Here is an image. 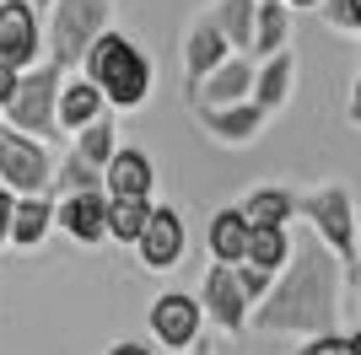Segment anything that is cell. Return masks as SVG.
Segmentation results:
<instances>
[{
	"instance_id": "1",
	"label": "cell",
	"mask_w": 361,
	"mask_h": 355,
	"mask_svg": "<svg viewBox=\"0 0 361 355\" xmlns=\"http://www.w3.org/2000/svg\"><path fill=\"white\" fill-rule=\"evenodd\" d=\"M340 285H345L340 259L318 237H307L302 248H291L286 269L275 275L264 301H254L248 328H259V334H291V340L329 334L340 323Z\"/></svg>"
},
{
	"instance_id": "2",
	"label": "cell",
	"mask_w": 361,
	"mask_h": 355,
	"mask_svg": "<svg viewBox=\"0 0 361 355\" xmlns=\"http://www.w3.org/2000/svg\"><path fill=\"white\" fill-rule=\"evenodd\" d=\"M81 75L103 92L108 113H135V108H146L151 103V81H157L146 49H140L135 38H124L119 27H108L103 38L81 54Z\"/></svg>"
},
{
	"instance_id": "3",
	"label": "cell",
	"mask_w": 361,
	"mask_h": 355,
	"mask_svg": "<svg viewBox=\"0 0 361 355\" xmlns=\"http://www.w3.org/2000/svg\"><path fill=\"white\" fill-rule=\"evenodd\" d=\"M297 216L313 226V237L340 259L345 280L361 285V269H356L361 264V253H356V199H350L345 183H324V189H313V194H297Z\"/></svg>"
},
{
	"instance_id": "4",
	"label": "cell",
	"mask_w": 361,
	"mask_h": 355,
	"mask_svg": "<svg viewBox=\"0 0 361 355\" xmlns=\"http://www.w3.org/2000/svg\"><path fill=\"white\" fill-rule=\"evenodd\" d=\"M108 27H114V0H49V38H44L49 65L81 70V54Z\"/></svg>"
},
{
	"instance_id": "5",
	"label": "cell",
	"mask_w": 361,
	"mask_h": 355,
	"mask_svg": "<svg viewBox=\"0 0 361 355\" xmlns=\"http://www.w3.org/2000/svg\"><path fill=\"white\" fill-rule=\"evenodd\" d=\"M60 81L65 70L60 65H49V59H38L32 70L16 75V92L11 103H6V124L22 135H38V140H54V103H60Z\"/></svg>"
},
{
	"instance_id": "6",
	"label": "cell",
	"mask_w": 361,
	"mask_h": 355,
	"mask_svg": "<svg viewBox=\"0 0 361 355\" xmlns=\"http://www.w3.org/2000/svg\"><path fill=\"white\" fill-rule=\"evenodd\" d=\"M49 173H54L49 140L0 124V189H11V194H49Z\"/></svg>"
},
{
	"instance_id": "7",
	"label": "cell",
	"mask_w": 361,
	"mask_h": 355,
	"mask_svg": "<svg viewBox=\"0 0 361 355\" xmlns=\"http://www.w3.org/2000/svg\"><path fill=\"white\" fill-rule=\"evenodd\" d=\"M146 323H151V344H157V350L183 355V350H195L200 334H205V312H200V296H189V291H162L157 301H151Z\"/></svg>"
},
{
	"instance_id": "8",
	"label": "cell",
	"mask_w": 361,
	"mask_h": 355,
	"mask_svg": "<svg viewBox=\"0 0 361 355\" xmlns=\"http://www.w3.org/2000/svg\"><path fill=\"white\" fill-rule=\"evenodd\" d=\"M195 124L205 130V140H211V146L243 151V146H254L259 135H264L270 113H264L254 97H243V103H195Z\"/></svg>"
},
{
	"instance_id": "9",
	"label": "cell",
	"mask_w": 361,
	"mask_h": 355,
	"mask_svg": "<svg viewBox=\"0 0 361 355\" xmlns=\"http://www.w3.org/2000/svg\"><path fill=\"white\" fill-rule=\"evenodd\" d=\"M44 59V16L32 0H0V65L32 70Z\"/></svg>"
},
{
	"instance_id": "10",
	"label": "cell",
	"mask_w": 361,
	"mask_h": 355,
	"mask_svg": "<svg viewBox=\"0 0 361 355\" xmlns=\"http://www.w3.org/2000/svg\"><path fill=\"white\" fill-rule=\"evenodd\" d=\"M200 312H205V323H216L221 334H232V340L248 328V312L254 307H248V296H243L232 264H211L205 269V280H200Z\"/></svg>"
},
{
	"instance_id": "11",
	"label": "cell",
	"mask_w": 361,
	"mask_h": 355,
	"mask_svg": "<svg viewBox=\"0 0 361 355\" xmlns=\"http://www.w3.org/2000/svg\"><path fill=\"white\" fill-rule=\"evenodd\" d=\"M135 253H140V264H146L151 275L178 269L183 253H189V226H183L178 210L173 205H151V221H146V232L135 237Z\"/></svg>"
},
{
	"instance_id": "12",
	"label": "cell",
	"mask_w": 361,
	"mask_h": 355,
	"mask_svg": "<svg viewBox=\"0 0 361 355\" xmlns=\"http://www.w3.org/2000/svg\"><path fill=\"white\" fill-rule=\"evenodd\" d=\"M54 226L71 237L75 248H97V242H108V194L87 189V194H65V199H54Z\"/></svg>"
},
{
	"instance_id": "13",
	"label": "cell",
	"mask_w": 361,
	"mask_h": 355,
	"mask_svg": "<svg viewBox=\"0 0 361 355\" xmlns=\"http://www.w3.org/2000/svg\"><path fill=\"white\" fill-rule=\"evenodd\" d=\"M157 189V167L140 146H119L103 167V194L108 199H151Z\"/></svg>"
},
{
	"instance_id": "14",
	"label": "cell",
	"mask_w": 361,
	"mask_h": 355,
	"mask_svg": "<svg viewBox=\"0 0 361 355\" xmlns=\"http://www.w3.org/2000/svg\"><path fill=\"white\" fill-rule=\"evenodd\" d=\"M226 54H232V44L221 38V27H216V22H211V11H205V16L195 22V27L183 32V87L195 92V87H200V81H205V75L216 70V65H221Z\"/></svg>"
},
{
	"instance_id": "15",
	"label": "cell",
	"mask_w": 361,
	"mask_h": 355,
	"mask_svg": "<svg viewBox=\"0 0 361 355\" xmlns=\"http://www.w3.org/2000/svg\"><path fill=\"white\" fill-rule=\"evenodd\" d=\"M108 103H103V92L92 87L81 70H65L60 81V103H54V130L60 135H75L81 124H92V118H103Z\"/></svg>"
},
{
	"instance_id": "16",
	"label": "cell",
	"mask_w": 361,
	"mask_h": 355,
	"mask_svg": "<svg viewBox=\"0 0 361 355\" xmlns=\"http://www.w3.org/2000/svg\"><path fill=\"white\" fill-rule=\"evenodd\" d=\"M243 97H254V54H226L189 92V103H243Z\"/></svg>"
},
{
	"instance_id": "17",
	"label": "cell",
	"mask_w": 361,
	"mask_h": 355,
	"mask_svg": "<svg viewBox=\"0 0 361 355\" xmlns=\"http://www.w3.org/2000/svg\"><path fill=\"white\" fill-rule=\"evenodd\" d=\"M291 92H297V59L281 49V54H264L254 59V103L264 113H281L291 103Z\"/></svg>"
},
{
	"instance_id": "18",
	"label": "cell",
	"mask_w": 361,
	"mask_h": 355,
	"mask_svg": "<svg viewBox=\"0 0 361 355\" xmlns=\"http://www.w3.org/2000/svg\"><path fill=\"white\" fill-rule=\"evenodd\" d=\"M205 248H211V264H243L248 253V216L238 205H221L205 226Z\"/></svg>"
},
{
	"instance_id": "19",
	"label": "cell",
	"mask_w": 361,
	"mask_h": 355,
	"mask_svg": "<svg viewBox=\"0 0 361 355\" xmlns=\"http://www.w3.org/2000/svg\"><path fill=\"white\" fill-rule=\"evenodd\" d=\"M49 232H54V194H16L11 248H38Z\"/></svg>"
},
{
	"instance_id": "20",
	"label": "cell",
	"mask_w": 361,
	"mask_h": 355,
	"mask_svg": "<svg viewBox=\"0 0 361 355\" xmlns=\"http://www.w3.org/2000/svg\"><path fill=\"white\" fill-rule=\"evenodd\" d=\"M238 210L248 216V226H291L297 221V194L286 183H259Z\"/></svg>"
},
{
	"instance_id": "21",
	"label": "cell",
	"mask_w": 361,
	"mask_h": 355,
	"mask_svg": "<svg viewBox=\"0 0 361 355\" xmlns=\"http://www.w3.org/2000/svg\"><path fill=\"white\" fill-rule=\"evenodd\" d=\"M291 38V6L286 0H259L254 11V44H248V54L264 59V54H281Z\"/></svg>"
},
{
	"instance_id": "22",
	"label": "cell",
	"mask_w": 361,
	"mask_h": 355,
	"mask_svg": "<svg viewBox=\"0 0 361 355\" xmlns=\"http://www.w3.org/2000/svg\"><path fill=\"white\" fill-rule=\"evenodd\" d=\"M119 146H124V140H119V124H114V113L92 118V124H81V130L71 135V151L81 156V162H92L97 173L108 167V156H114Z\"/></svg>"
},
{
	"instance_id": "23",
	"label": "cell",
	"mask_w": 361,
	"mask_h": 355,
	"mask_svg": "<svg viewBox=\"0 0 361 355\" xmlns=\"http://www.w3.org/2000/svg\"><path fill=\"white\" fill-rule=\"evenodd\" d=\"M291 232L286 226H248V253H243V264H254V269H270V275H281L291 259Z\"/></svg>"
},
{
	"instance_id": "24",
	"label": "cell",
	"mask_w": 361,
	"mask_h": 355,
	"mask_svg": "<svg viewBox=\"0 0 361 355\" xmlns=\"http://www.w3.org/2000/svg\"><path fill=\"white\" fill-rule=\"evenodd\" d=\"M254 11H259V0H216L211 6V22L221 27L232 54H248V44H254Z\"/></svg>"
},
{
	"instance_id": "25",
	"label": "cell",
	"mask_w": 361,
	"mask_h": 355,
	"mask_svg": "<svg viewBox=\"0 0 361 355\" xmlns=\"http://www.w3.org/2000/svg\"><path fill=\"white\" fill-rule=\"evenodd\" d=\"M151 221V199H108V242L135 248V237Z\"/></svg>"
},
{
	"instance_id": "26",
	"label": "cell",
	"mask_w": 361,
	"mask_h": 355,
	"mask_svg": "<svg viewBox=\"0 0 361 355\" xmlns=\"http://www.w3.org/2000/svg\"><path fill=\"white\" fill-rule=\"evenodd\" d=\"M87 189H103V173H97L92 162H81V156L71 151V156L49 173V194H54V199H65V194H87Z\"/></svg>"
},
{
	"instance_id": "27",
	"label": "cell",
	"mask_w": 361,
	"mask_h": 355,
	"mask_svg": "<svg viewBox=\"0 0 361 355\" xmlns=\"http://www.w3.org/2000/svg\"><path fill=\"white\" fill-rule=\"evenodd\" d=\"M318 16H324V27L361 38V0H318Z\"/></svg>"
},
{
	"instance_id": "28",
	"label": "cell",
	"mask_w": 361,
	"mask_h": 355,
	"mask_svg": "<svg viewBox=\"0 0 361 355\" xmlns=\"http://www.w3.org/2000/svg\"><path fill=\"white\" fill-rule=\"evenodd\" d=\"M297 355H361V334H340V328H329V334L302 340Z\"/></svg>"
},
{
	"instance_id": "29",
	"label": "cell",
	"mask_w": 361,
	"mask_h": 355,
	"mask_svg": "<svg viewBox=\"0 0 361 355\" xmlns=\"http://www.w3.org/2000/svg\"><path fill=\"white\" fill-rule=\"evenodd\" d=\"M232 275H238L243 296H248V307H254V301H264V291L275 285V275H270V269H254V264H232Z\"/></svg>"
},
{
	"instance_id": "30",
	"label": "cell",
	"mask_w": 361,
	"mask_h": 355,
	"mask_svg": "<svg viewBox=\"0 0 361 355\" xmlns=\"http://www.w3.org/2000/svg\"><path fill=\"white\" fill-rule=\"evenodd\" d=\"M11 210H16V194L0 189V248H11Z\"/></svg>"
},
{
	"instance_id": "31",
	"label": "cell",
	"mask_w": 361,
	"mask_h": 355,
	"mask_svg": "<svg viewBox=\"0 0 361 355\" xmlns=\"http://www.w3.org/2000/svg\"><path fill=\"white\" fill-rule=\"evenodd\" d=\"M108 355H157V344H146V340H119Z\"/></svg>"
},
{
	"instance_id": "32",
	"label": "cell",
	"mask_w": 361,
	"mask_h": 355,
	"mask_svg": "<svg viewBox=\"0 0 361 355\" xmlns=\"http://www.w3.org/2000/svg\"><path fill=\"white\" fill-rule=\"evenodd\" d=\"M345 118L361 130V65H356V87H350V103H345Z\"/></svg>"
},
{
	"instance_id": "33",
	"label": "cell",
	"mask_w": 361,
	"mask_h": 355,
	"mask_svg": "<svg viewBox=\"0 0 361 355\" xmlns=\"http://www.w3.org/2000/svg\"><path fill=\"white\" fill-rule=\"evenodd\" d=\"M16 75H22V70H11V65H0V108L11 103V92H16Z\"/></svg>"
},
{
	"instance_id": "34",
	"label": "cell",
	"mask_w": 361,
	"mask_h": 355,
	"mask_svg": "<svg viewBox=\"0 0 361 355\" xmlns=\"http://www.w3.org/2000/svg\"><path fill=\"white\" fill-rule=\"evenodd\" d=\"M291 11H318V0H286Z\"/></svg>"
},
{
	"instance_id": "35",
	"label": "cell",
	"mask_w": 361,
	"mask_h": 355,
	"mask_svg": "<svg viewBox=\"0 0 361 355\" xmlns=\"http://www.w3.org/2000/svg\"><path fill=\"white\" fill-rule=\"evenodd\" d=\"M183 355H216V344H205V340H200L195 350H183Z\"/></svg>"
},
{
	"instance_id": "36",
	"label": "cell",
	"mask_w": 361,
	"mask_h": 355,
	"mask_svg": "<svg viewBox=\"0 0 361 355\" xmlns=\"http://www.w3.org/2000/svg\"><path fill=\"white\" fill-rule=\"evenodd\" d=\"M356 253H361V221H356Z\"/></svg>"
},
{
	"instance_id": "37",
	"label": "cell",
	"mask_w": 361,
	"mask_h": 355,
	"mask_svg": "<svg viewBox=\"0 0 361 355\" xmlns=\"http://www.w3.org/2000/svg\"><path fill=\"white\" fill-rule=\"evenodd\" d=\"M32 6H38V11H49V0H32Z\"/></svg>"
},
{
	"instance_id": "38",
	"label": "cell",
	"mask_w": 361,
	"mask_h": 355,
	"mask_svg": "<svg viewBox=\"0 0 361 355\" xmlns=\"http://www.w3.org/2000/svg\"><path fill=\"white\" fill-rule=\"evenodd\" d=\"M356 291H361V285H356Z\"/></svg>"
}]
</instances>
